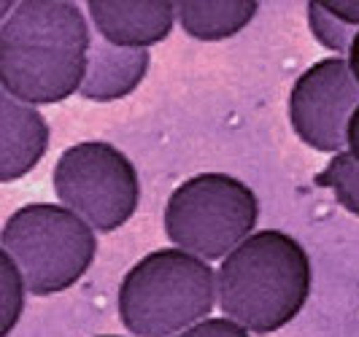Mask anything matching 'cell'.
Listing matches in <instances>:
<instances>
[{"label": "cell", "mask_w": 359, "mask_h": 337, "mask_svg": "<svg viewBox=\"0 0 359 337\" xmlns=\"http://www.w3.org/2000/svg\"><path fill=\"white\" fill-rule=\"evenodd\" d=\"M95 27L71 0H22L0 22V87L49 106L81 92Z\"/></svg>", "instance_id": "obj_1"}, {"label": "cell", "mask_w": 359, "mask_h": 337, "mask_svg": "<svg viewBox=\"0 0 359 337\" xmlns=\"http://www.w3.org/2000/svg\"><path fill=\"white\" fill-rule=\"evenodd\" d=\"M313 284L306 246L281 230L252 232L216 270V302L252 335H273L294 321Z\"/></svg>", "instance_id": "obj_2"}, {"label": "cell", "mask_w": 359, "mask_h": 337, "mask_svg": "<svg viewBox=\"0 0 359 337\" xmlns=\"http://www.w3.org/2000/svg\"><path fill=\"white\" fill-rule=\"evenodd\" d=\"M216 305V270L184 249L141 256L119 284V319L135 337H173L208 319Z\"/></svg>", "instance_id": "obj_3"}, {"label": "cell", "mask_w": 359, "mask_h": 337, "mask_svg": "<svg viewBox=\"0 0 359 337\" xmlns=\"http://www.w3.org/2000/svg\"><path fill=\"white\" fill-rule=\"evenodd\" d=\"M0 243L14 256L36 297H52L79 284L97 254L92 224L62 202L17 208L3 224Z\"/></svg>", "instance_id": "obj_4"}, {"label": "cell", "mask_w": 359, "mask_h": 337, "mask_svg": "<svg viewBox=\"0 0 359 337\" xmlns=\"http://www.w3.org/2000/svg\"><path fill=\"white\" fill-rule=\"evenodd\" d=\"M168 240L200 259H224L259 224V197L230 173H198L170 192L162 213Z\"/></svg>", "instance_id": "obj_5"}, {"label": "cell", "mask_w": 359, "mask_h": 337, "mask_svg": "<svg viewBox=\"0 0 359 337\" xmlns=\"http://www.w3.org/2000/svg\"><path fill=\"white\" fill-rule=\"evenodd\" d=\"M52 186L65 208L100 232L125 227L141 202L135 165L108 141H81L65 149L54 162Z\"/></svg>", "instance_id": "obj_6"}, {"label": "cell", "mask_w": 359, "mask_h": 337, "mask_svg": "<svg viewBox=\"0 0 359 337\" xmlns=\"http://www.w3.org/2000/svg\"><path fill=\"white\" fill-rule=\"evenodd\" d=\"M359 106V84L346 57H324L294 78L289 122L300 141L322 154L346 151V127Z\"/></svg>", "instance_id": "obj_7"}, {"label": "cell", "mask_w": 359, "mask_h": 337, "mask_svg": "<svg viewBox=\"0 0 359 337\" xmlns=\"http://www.w3.org/2000/svg\"><path fill=\"white\" fill-rule=\"evenodd\" d=\"M95 33L122 49H149L173 33L179 3L170 0H90Z\"/></svg>", "instance_id": "obj_8"}, {"label": "cell", "mask_w": 359, "mask_h": 337, "mask_svg": "<svg viewBox=\"0 0 359 337\" xmlns=\"http://www.w3.org/2000/svg\"><path fill=\"white\" fill-rule=\"evenodd\" d=\"M52 130L38 106L19 103L3 92L0 97V181L11 184L36 170L49 151Z\"/></svg>", "instance_id": "obj_9"}, {"label": "cell", "mask_w": 359, "mask_h": 337, "mask_svg": "<svg viewBox=\"0 0 359 337\" xmlns=\"http://www.w3.org/2000/svg\"><path fill=\"white\" fill-rule=\"evenodd\" d=\"M151 65L149 49H122L95 33L81 97L92 103H114L133 95Z\"/></svg>", "instance_id": "obj_10"}, {"label": "cell", "mask_w": 359, "mask_h": 337, "mask_svg": "<svg viewBox=\"0 0 359 337\" xmlns=\"http://www.w3.org/2000/svg\"><path fill=\"white\" fill-rule=\"evenodd\" d=\"M257 11V0H181L179 25L189 38L224 41L238 36Z\"/></svg>", "instance_id": "obj_11"}, {"label": "cell", "mask_w": 359, "mask_h": 337, "mask_svg": "<svg viewBox=\"0 0 359 337\" xmlns=\"http://www.w3.org/2000/svg\"><path fill=\"white\" fill-rule=\"evenodd\" d=\"M27 294H30V286L14 262V256L0 249V337H8L14 332L17 321L22 319Z\"/></svg>", "instance_id": "obj_12"}, {"label": "cell", "mask_w": 359, "mask_h": 337, "mask_svg": "<svg viewBox=\"0 0 359 337\" xmlns=\"http://www.w3.org/2000/svg\"><path fill=\"white\" fill-rule=\"evenodd\" d=\"M316 184L330 189L343 211L359 216V162L348 154H332L322 173H316Z\"/></svg>", "instance_id": "obj_13"}, {"label": "cell", "mask_w": 359, "mask_h": 337, "mask_svg": "<svg viewBox=\"0 0 359 337\" xmlns=\"http://www.w3.org/2000/svg\"><path fill=\"white\" fill-rule=\"evenodd\" d=\"M306 17H308V30H311V36L316 38L319 46H324L327 52H332L335 57L348 54L351 41L357 36V27H351V25H346L335 14H330L324 8V3H316V0L306 6Z\"/></svg>", "instance_id": "obj_14"}, {"label": "cell", "mask_w": 359, "mask_h": 337, "mask_svg": "<svg viewBox=\"0 0 359 337\" xmlns=\"http://www.w3.org/2000/svg\"><path fill=\"white\" fill-rule=\"evenodd\" d=\"M173 337H252V332L227 316H208Z\"/></svg>", "instance_id": "obj_15"}, {"label": "cell", "mask_w": 359, "mask_h": 337, "mask_svg": "<svg viewBox=\"0 0 359 337\" xmlns=\"http://www.w3.org/2000/svg\"><path fill=\"white\" fill-rule=\"evenodd\" d=\"M324 8L359 30V0H324Z\"/></svg>", "instance_id": "obj_16"}, {"label": "cell", "mask_w": 359, "mask_h": 337, "mask_svg": "<svg viewBox=\"0 0 359 337\" xmlns=\"http://www.w3.org/2000/svg\"><path fill=\"white\" fill-rule=\"evenodd\" d=\"M346 151L359 162V106H357V111L351 114L348 127H346Z\"/></svg>", "instance_id": "obj_17"}, {"label": "cell", "mask_w": 359, "mask_h": 337, "mask_svg": "<svg viewBox=\"0 0 359 337\" xmlns=\"http://www.w3.org/2000/svg\"><path fill=\"white\" fill-rule=\"evenodd\" d=\"M346 62H348V68H351V73H354V78H357L359 84V30L357 36H354V41H351V49L346 54Z\"/></svg>", "instance_id": "obj_18"}, {"label": "cell", "mask_w": 359, "mask_h": 337, "mask_svg": "<svg viewBox=\"0 0 359 337\" xmlns=\"http://www.w3.org/2000/svg\"><path fill=\"white\" fill-rule=\"evenodd\" d=\"M95 337H125V335H95Z\"/></svg>", "instance_id": "obj_19"}]
</instances>
